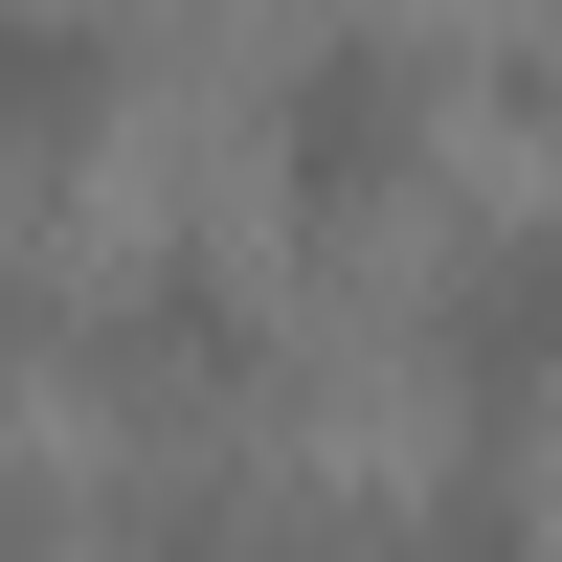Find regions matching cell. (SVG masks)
<instances>
[{
	"label": "cell",
	"instance_id": "1",
	"mask_svg": "<svg viewBox=\"0 0 562 562\" xmlns=\"http://www.w3.org/2000/svg\"><path fill=\"white\" fill-rule=\"evenodd\" d=\"M405 180H428V45H383V23L293 45V90H270V203L293 225H383Z\"/></svg>",
	"mask_w": 562,
	"mask_h": 562
},
{
	"label": "cell",
	"instance_id": "2",
	"mask_svg": "<svg viewBox=\"0 0 562 562\" xmlns=\"http://www.w3.org/2000/svg\"><path fill=\"white\" fill-rule=\"evenodd\" d=\"M428 383L473 405V428H540V405H562V225L450 248V293H428Z\"/></svg>",
	"mask_w": 562,
	"mask_h": 562
},
{
	"label": "cell",
	"instance_id": "3",
	"mask_svg": "<svg viewBox=\"0 0 562 562\" xmlns=\"http://www.w3.org/2000/svg\"><path fill=\"white\" fill-rule=\"evenodd\" d=\"M90 383L113 405H248L270 383V315L225 293V270H135V293L90 315Z\"/></svg>",
	"mask_w": 562,
	"mask_h": 562
},
{
	"label": "cell",
	"instance_id": "4",
	"mask_svg": "<svg viewBox=\"0 0 562 562\" xmlns=\"http://www.w3.org/2000/svg\"><path fill=\"white\" fill-rule=\"evenodd\" d=\"M113 113H135V45L90 23V0H23V23H0V180H68Z\"/></svg>",
	"mask_w": 562,
	"mask_h": 562
},
{
	"label": "cell",
	"instance_id": "5",
	"mask_svg": "<svg viewBox=\"0 0 562 562\" xmlns=\"http://www.w3.org/2000/svg\"><path fill=\"white\" fill-rule=\"evenodd\" d=\"M405 562H540V518H518L495 473H450V495H428V540H405Z\"/></svg>",
	"mask_w": 562,
	"mask_h": 562
},
{
	"label": "cell",
	"instance_id": "6",
	"mask_svg": "<svg viewBox=\"0 0 562 562\" xmlns=\"http://www.w3.org/2000/svg\"><path fill=\"white\" fill-rule=\"evenodd\" d=\"M518 113H540V135H562V45H540V90H518Z\"/></svg>",
	"mask_w": 562,
	"mask_h": 562
}]
</instances>
